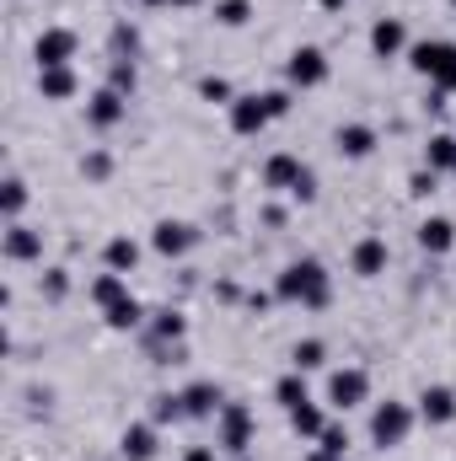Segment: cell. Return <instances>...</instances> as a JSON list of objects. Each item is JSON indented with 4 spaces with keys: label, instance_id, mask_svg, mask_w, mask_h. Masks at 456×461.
<instances>
[{
    "label": "cell",
    "instance_id": "obj_10",
    "mask_svg": "<svg viewBox=\"0 0 456 461\" xmlns=\"http://www.w3.org/2000/svg\"><path fill=\"white\" fill-rule=\"evenodd\" d=\"M194 241H199V230L188 226V221H161V226L150 230V247H156L161 258H183Z\"/></svg>",
    "mask_w": 456,
    "mask_h": 461
},
{
    "label": "cell",
    "instance_id": "obj_2",
    "mask_svg": "<svg viewBox=\"0 0 456 461\" xmlns=\"http://www.w3.org/2000/svg\"><path fill=\"white\" fill-rule=\"evenodd\" d=\"M263 183H269V188H285V194L301 199V204L317 199V172H312L301 156H290V150H279V156L263 161Z\"/></svg>",
    "mask_w": 456,
    "mask_h": 461
},
{
    "label": "cell",
    "instance_id": "obj_21",
    "mask_svg": "<svg viewBox=\"0 0 456 461\" xmlns=\"http://www.w3.org/2000/svg\"><path fill=\"white\" fill-rule=\"evenodd\" d=\"M290 429H296L301 440H317V435L328 429V419H323L317 402H301V408H290Z\"/></svg>",
    "mask_w": 456,
    "mask_h": 461
},
{
    "label": "cell",
    "instance_id": "obj_32",
    "mask_svg": "<svg viewBox=\"0 0 456 461\" xmlns=\"http://www.w3.org/2000/svg\"><path fill=\"white\" fill-rule=\"evenodd\" d=\"M317 440H323V451H328V456H339V461H343V451H349V435H343L339 424H328Z\"/></svg>",
    "mask_w": 456,
    "mask_h": 461
},
{
    "label": "cell",
    "instance_id": "obj_41",
    "mask_svg": "<svg viewBox=\"0 0 456 461\" xmlns=\"http://www.w3.org/2000/svg\"><path fill=\"white\" fill-rule=\"evenodd\" d=\"M172 5H194V0H172Z\"/></svg>",
    "mask_w": 456,
    "mask_h": 461
},
{
    "label": "cell",
    "instance_id": "obj_5",
    "mask_svg": "<svg viewBox=\"0 0 456 461\" xmlns=\"http://www.w3.org/2000/svg\"><path fill=\"white\" fill-rule=\"evenodd\" d=\"M215 446H226L231 456H247V446H252V413L242 408V402H226L221 413H215Z\"/></svg>",
    "mask_w": 456,
    "mask_h": 461
},
{
    "label": "cell",
    "instance_id": "obj_3",
    "mask_svg": "<svg viewBox=\"0 0 456 461\" xmlns=\"http://www.w3.org/2000/svg\"><path fill=\"white\" fill-rule=\"evenodd\" d=\"M408 65H414L419 76H430V81H435V92H456V43H446V38L414 43Z\"/></svg>",
    "mask_w": 456,
    "mask_h": 461
},
{
    "label": "cell",
    "instance_id": "obj_30",
    "mask_svg": "<svg viewBox=\"0 0 456 461\" xmlns=\"http://www.w3.org/2000/svg\"><path fill=\"white\" fill-rule=\"evenodd\" d=\"M252 16V0H215V22L221 27H242Z\"/></svg>",
    "mask_w": 456,
    "mask_h": 461
},
{
    "label": "cell",
    "instance_id": "obj_11",
    "mask_svg": "<svg viewBox=\"0 0 456 461\" xmlns=\"http://www.w3.org/2000/svg\"><path fill=\"white\" fill-rule=\"evenodd\" d=\"M183 408H188V419H215L226 408V392L215 381H194V386H183Z\"/></svg>",
    "mask_w": 456,
    "mask_h": 461
},
{
    "label": "cell",
    "instance_id": "obj_25",
    "mask_svg": "<svg viewBox=\"0 0 456 461\" xmlns=\"http://www.w3.org/2000/svg\"><path fill=\"white\" fill-rule=\"evenodd\" d=\"M424 161H430V172H456V134H435Z\"/></svg>",
    "mask_w": 456,
    "mask_h": 461
},
{
    "label": "cell",
    "instance_id": "obj_31",
    "mask_svg": "<svg viewBox=\"0 0 456 461\" xmlns=\"http://www.w3.org/2000/svg\"><path fill=\"white\" fill-rule=\"evenodd\" d=\"M22 204H27V183H22V177H5V194H0L5 221H16V215H22Z\"/></svg>",
    "mask_w": 456,
    "mask_h": 461
},
{
    "label": "cell",
    "instance_id": "obj_22",
    "mask_svg": "<svg viewBox=\"0 0 456 461\" xmlns=\"http://www.w3.org/2000/svg\"><path fill=\"white\" fill-rule=\"evenodd\" d=\"M92 301H97L103 312H114L118 301H129V285H123V274H114V268H108L103 279H92Z\"/></svg>",
    "mask_w": 456,
    "mask_h": 461
},
{
    "label": "cell",
    "instance_id": "obj_23",
    "mask_svg": "<svg viewBox=\"0 0 456 461\" xmlns=\"http://www.w3.org/2000/svg\"><path fill=\"white\" fill-rule=\"evenodd\" d=\"M274 397H279V408H285V413H290V408H301V402H312V397H306V375H301V370L279 375V381H274Z\"/></svg>",
    "mask_w": 456,
    "mask_h": 461
},
{
    "label": "cell",
    "instance_id": "obj_27",
    "mask_svg": "<svg viewBox=\"0 0 456 461\" xmlns=\"http://www.w3.org/2000/svg\"><path fill=\"white\" fill-rule=\"evenodd\" d=\"M323 359H328V344H323V339H301V344L290 348V365H296L301 375H306V370H317Z\"/></svg>",
    "mask_w": 456,
    "mask_h": 461
},
{
    "label": "cell",
    "instance_id": "obj_18",
    "mask_svg": "<svg viewBox=\"0 0 456 461\" xmlns=\"http://www.w3.org/2000/svg\"><path fill=\"white\" fill-rule=\"evenodd\" d=\"M354 274L360 279H376V274H387V241L381 236H365V241H354Z\"/></svg>",
    "mask_w": 456,
    "mask_h": 461
},
{
    "label": "cell",
    "instance_id": "obj_34",
    "mask_svg": "<svg viewBox=\"0 0 456 461\" xmlns=\"http://www.w3.org/2000/svg\"><path fill=\"white\" fill-rule=\"evenodd\" d=\"M114 92H134V65L129 59H114V76H108Z\"/></svg>",
    "mask_w": 456,
    "mask_h": 461
},
{
    "label": "cell",
    "instance_id": "obj_39",
    "mask_svg": "<svg viewBox=\"0 0 456 461\" xmlns=\"http://www.w3.org/2000/svg\"><path fill=\"white\" fill-rule=\"evenodd\" d=\"M306 461H339V456H328V451H312V456H306Z\"/></svg>",
    "mask_w": 456,
    "mask_h": 461
},
{
    "label": "cell",
    "instance_id": "obj_36",
    "mask_svg": "<svg viewBox=\"0 0 456 461\" xmlns=\"http://www.w3.org/2000/svg\"><path fill=\"white\" fill-rule=\"evenodd\" d=\"M269 108H274V118L290 113V92H269Z\"/></svg>",
    "mask_w": 456,
    "mask_h": 461
},
{
    "label": "cell",
    "instance_id": "obj_28",
    "mask_svg": "<svg viewBox=\"0 0 456 461\" xmlns=\"http://www.w3.org/2000/svg\"><path fill=\"white\" fill-rule=\"evenodd\" d=\"M103 317H108V328H114V333H129V328H140V322H145V312H140V301H134V295H129V301H118L114 312H103Z\"/></svg>",
    "mask_w": 456,
    "mask_h": 461
},
{
    "label": "cell",
    "instance_id": "obj_40",
    "mask_svg": "<svg viewBox=\"0 0 456 461\" xmlns=\"http://www.w3.org/2000/svg\"><path fill=\"white\" fill-rule=\"evenodd\" d=\"M323 5H328V11H339V5H343V0H323Z\"/></svg>",
    "mask_w": 456,
    "mask_h": 461
},
{
    "label": "cell",
    "instance_id": "obj_33",
    "mask_svg": "<svg viewBox=\"0 0 456 461\" xmlns=\"http://www.w3.org/2000/svg\"><path fill=\"white\" fill-rule=\"evenodd\" d=\"M199 92H205L210 103H226V108H231V103H236V97H231V86H226V81H221V76H205V81H199Z\"/></svg>",
    "mask_w": 456,
    "mask_h": 461
},
{
    "label": "cell",
    "instance_id": "obj_1",
    "mask_svg": "<svg viewBox=\"0 0 456 461\" xmlns=\"http://www.w3.org/2000/svg\"><path fill=\"white\" fill-rule=\"evenodd\" d=\"M274 295L290 301V306H328L333 279H328V268H323L317 258H296V263H285V274L274 279Z\"/></svg>",
    "mask_w": 456,
    "mask_h": 461
},
{
    "label": "cell",
    "instance_id": "obj_42",
    "mask_svg": "<svg viewBox=\"0 0 456 461\" xmlns=\"http://www.w3.org/2000/svg\"><path fill=\"white\" fill-rule=\"evenodd\" d=\"M236 461H247V456H236Z\"/></svg>",
    "mask_w": 456,
    "mask_h": 461
},
{
    "label": "cell",
    "instance_id": "obj_17",
    "mask_svg": "<svg viewBox=\"0 0 456 461\" xmlns=\"http://www.w3.org/2000/svg\"><path fill=\"white\" fill-rule=\"evenodd\" d=\"M118 456L123 461H150L156 456V424H129L118 435Z\"/></svg>",
    "mask_w": 456,
    "mask_h": 461
},
{
    "label": "cell",
    "instance_id": "obj_9",
    "mask_svg": "<svg viewBox=\"0 0 456 461\" xmlns=\"http://www.w3.org/2000/svg\"><path fill=\"white\" fill-rule=\"evenodd\" d=\"M231 113V129L236 134H258V129H269V118H274V108H269V92L258 97V92H247V97H236L226 108Z\"/></svg>",
    "mask_w": 456,
    "mask_h": 461
},
{
    "label": "cell",
    "instance_id": "obj_12",
    "mask_svg": "<svg viewBox=\"0 0 456 461\" xmlns=\"http://www.w3.org/2000/svg\"><path fill=\"white\" fill-rule=\"evenodd\" d=\"M123 113H129V103H123V92H114V86H103L87 103V123L92 129H114V123H123Z\"/></svg>",
    "mask_w": 456,
    "mask_h": 461
},
{
    "label": "cell",
    "instance_id": "obj_20",
    "mask_svg": "<svg viewBox=\"0 0 456 461\" xmlns=\"http://www.w3.org/2000/svg\"><path fill=\"white\" fill-rule=\"evenodd\" d=\"M419 247H424V252H435V258H441V252H451V247H456V226L446 221V215H430V221L419 226Z\"/></svg>",
    "mask_w": 456,
    "mask_h": 461
},
{
    "label": "cell",
    "instance_id": "obj_8",
    "mask_svg": "<svg viewBox=\"0 0 456 461\" xmlns=\"http://www.w3.org/2000/svg\"><path fill=\"white\" fill-rule=\"evenodd\" d=\"M328 397H333V408H343V413L360 408V402L370 397V375L354 370V365H349V370H333V375H328Z\"/></svg>",
    "mask_w": 456,
    "mask_h": 461
},
{
    "label": "cell",
    "instance_id": "obj_24",
    "mask_svg": "<svg viewBox=\"0 0 456 461\" xmlns=\"http://www.w3.org/2000/svg\"><path fill=\"white\" fill-rule=\"evenodd\" d=\"M103 258H108V268H114V274H129V268L140 263V241H129V236H114V241L103 247Z\"/></svg>",
    "mask_w": 456,
    "mask_h": 461
},
{
    "label": "cell",
    "instance_id": "obj_29",
    "mask_svg": "<svg viewBox=\"0 0 456 461\" xmlns=\"http://www.w3.org/2000/svg\"><path fill=\"white\" fill-rule=\"evenodd\" d=\"M156 408H150V419L156 424H178V419H188V408H183V392H161V397H150Z\"/></svg>",
    "mask_w": 456,
    "mask_h": 461
},
{
    "label": "cell",
    "instance_id": "obj_13",
    "mask_svg": "<svg viewBox=\"0 0 456 461\" xmlns=\"http://www.w3.org/2000/svg\"><path fill=\"white\" fill-rule=\"evenodd\" d=\"M403 43H408V27H403L397 16H381V22L370 27V49H376V59H397Z\"/></svg>",
    "mask_w": 456,
    "mask_h": 461
},
{
    "label": "cell",
    "instance_id": "obj_26",
    "mask_svg": "<svg viewBox=\"0 0 456 461\" xmlns=\"http://www.w3.org/2000/svg\"><path fill=\"white\" fill-rule=\"evenodd\" d=\"M188 333V322L178 317V312H156V322H150V344H178Z\"/></svg>",
    "mask_w": 456,
    "mask_h": 461
},
{
    "label": "cell",
    "instance_id": "obj_38",
    "mask_svg": "<svg viewBox=\"0 0 456 461\" xmlns=\"http://www.w3.org/2000/svg\"><path fill=\"white\" fill-rule=\"evenodd\" d=\"M183 461H221V456H215V446H194Z\"/></svg>",
    "mask_w": 456,
    "mask_h": 461
},
{
    "label": "cell",
    "instance_id": "obj_19",
    "mask_svg": "<svg viewBox=\"0 0 456 461\" xmlns=\"http://www.w3.org/2000/svg\"><path fill=\"white\" fill-rule=\"evenodd\" d=\"M38 92H43V103H65V97H76V70H70V65H49V70H38Z\"/></svg>",
    "mask_w": 456,
    "mask_h": 461
},
{
    "label": "cell",
    "instance_id": "obj_7",
    "mask_svg": "<svg viewBox=\"0 0 456 461\" xmlns=\"http://www.w3.org/2000/svg\"><path fill=\"white\" fill-rule=\"evenodd\" d=\"M285 81H290V86H301V92H306V86H323V81H328V54H323V49H312V43H306V49H296V54H290V65H285Z\"/></svg>",
    "mask_w": 456,
    "mask_h": 461
},
{
    "label": "cell",
    "instance_id": "obj_15",
    "mask_svg": "<svg viewBox=\"0 0 456 461\" xmlns=\"http://www.w3.org/2000/svg\"><path fill=\"white\" fill-rule=\"evenodd\" d=\"M5 258H11V263H32V258H43V236L27 230L22 221H11V226H5Z\"/></svg>",
    "mask_w": 456,
    "mask_h": 461
},
{
    "label": "cell",
    "instance_id": "obj_37",
    "mask_svg": "<svg viewBox=\"0 0 456 461\" xmlns=\"http://www.w3.org/2000/svg\"><path fill=\"white\" fill-rule=\"evenodd\" d=\"M414 194H435V172H414Z\"/></svg>",
    "mask_w": 456,
    "mask_h": 461
},
{
    "label": "cell",
    "instance_id": "obj_35",
    "mask_svg": "<svg viewBox=\"0 0 456 461\" xmlns=\"http://www.w3.org/2000/svg\"><path fill=\"white\" fill-rule=\"evenodd\" d=\"M108 167H114V161H108L103 150H92V156L81 161V172H87V177H108Z\"/></svg>",
    "mask_w": 456,
    "mask_h": 461
},
{
    "label": "cell",
    "instance_id": "obj_4",
    "mask_svg": "<svg viewBox=\"0 0 456 461\" xmlns=\"http://www.w3.org/2000/svg\"><path fill=\"white\" fill-rule=\"evenodd\" d=\"M408 429H414V408H408V402H381V408L370 413V440H376L381 451L403 446Z\"/></svg>",
    "mask_w": 456,
    "mask_h": 461
},
{
    "label": "cell",
    "instance_id": "obj_6",
    "mask_svg": "<svg viewBox=\"0 0 456 461\" xmlns=\"http://www.w3.org/2000/svg\"><path fill=\"white\" fill-rule=\"evenodd\" d=\"M32 59H38V70L70 65V59H76V32H70V27H43L38 43H32Z\"/></svg>",
    "mask_w": 456,
    "mask_h": 461
},
{
    "label": "cell",
    "instance_id": "obj_14",
    "mask_svg": "<svg viewBox=\"0 0 456 461\" xmlns=\"http://www.w3.org/2000/svg\"><path fill=\"white\" fill-rule=\"evenodd\" d=\"M333 150H339V156H349V161L370 156V150H376V129H370V123H339V134H333Z\"/></svg>",
    "mask_w": 456,
    "mask_h": 461
},
{
    "label": "cell",
    "instance_id": "obj_16",
    "mask_svg": "<svg viewBox=\"0 0 456 461\" xmlns=\"http://www.w3.org/2000/svg\"><path fill=\"white\" fill-rule=\"evenodd\" d=\"M419 419H424V424H451L456 419V392L451 386H424V397H419Z\"/></svg>",
    "mask_w": 456,
    "mask_h": 461
}]
</instances>
